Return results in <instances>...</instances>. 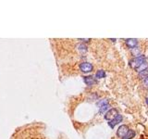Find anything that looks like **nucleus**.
Returning <instances> with one entry per match:
<instances>
[{"label": "nucleus", "instance_id": "17", "mask_svg": "<svg viewBox=\"0 0 148 139\" xmlns=\"http://www.w3.org/2000/svg\"><path fill=\"white\" fill-rule=\"evenodd\" d=\"M145 101H146V104H147V105H148V98H146V100H145Z\"/></svg>", "mask_w": 148, "mask_h": 139}, {"label": "nucleus", "instance_id": "13", "mask_svg": "<svg viewBox=\"0 0 148 139\" xmlns=\"http://www.w3.org/2000/svg\"><path fill=\"white\" fill-rule=\"evenodd\" d=\"M108 100L107 99H104V100H102V101H99L97 103V106H104V105H107L108 104Z\"/></svg>", "mask_w": 148, "mask_h": 139}, {"label": "nucleus", "instance_id": "12", "mask_svg": "<svg viewBox=\"0 0 148 139\" xmlns=\"http://www.w3.org/2000/svg\"><path fill=\"white\" fill-rule=\"evenodd\" d=\"M108 108H109L108 104H107V105H104V106H101L100 110H99L100 113H103V112H105L106 110H108Z\"/></svg>", "mask_w": 148, "mask_h": 139}, {"label": "nucleus", "instance_id": "8", "mask_svg": "<svg viewBox=\"0 0 148 139\" xmlns=\"http://www.w3.org/2000/svg\"><path fill=\"white\" fill-rule=\"evenodd\" d=\"M135 136V132L133 130H129V132L127 133V134L122 139H132Z\"/></svg>", "mask_w": 148, "mask_h": 139}, {"label": "nucleus", "instance_id": "15", "mask_svg": "<svg viewBox=\"0 0 148 139\" xmlns=\"http://www.w3.org/2000/svg\"><path fill=\"white\" fill-rule=\"evenodd\" d=\"M143 86H145L148 87V78L143 80Z\"/></svg>", "mask_w": 148, "mask_h": 139}, {"label": "nucleus", "instance_id": "3", "mask_svg": "<svg viewBox=\"0 0 148 139\" xmlns=\"http://www.w3.org/2000/svg\"><path fill=\"white\" fill-rule=\"evenodd\" d=\"M117 115H119V112H117V110L116 109H111V110H108V112L106 113L105 119L107 120V121L110 122V121H112V120L115 119Z\"/></svg>", "mask_w": 148, "mask_h": 139}, {"label": "nucleus", "instance_id": "10", "mask_svg": "<svg viewBox=\"0 0 148 139\" xmlns=\"http://www.w3.org/2000/svg\"><path fill=\"white\" fill-rule=\"evenodd\" d=\"M96 77L97 79H101V78H105L106 77V72L103 70H99V71L96 72Z\"/></svg>", "mask_w": 148, "mask_h": 139}, {"label": "nucleus", "instance_id": "16", "mask_svg": "<svg viewBox=\"0 0 148 139\" xmlns=\"http://www.w3.org/2000/svg\"><path fill=\"white\" fill-rule=\"evenodd\" d=\"M80 41H82V42H89V41H91V39H80Z\"/></svg>", "mask_w": 148, "mask_h": 139}, {"label": "nucleus", "instance_id": "11", "mask_svg": "<svg viewBox=\"0 0 148 139\" xmlns=\"http://www.w3.org/2000/svg\"><path fill=\"white\" fill-rule=\"evenodd\" d=\"M139 78L141 79L142 81L145 80V79H146V78H148V69L145 70V71H143V72H142L139 73Z\"/></svg>", "mask_w": 148, "mask_h": 139}, {"label": "nucleus", "instance_id": "1", "mask_svg": "<svg viewBox=\"0 0 148 139\" xmlns=\"http://www.w3.org/2000/svg\"><path fill=\"white\" fill-rule=\"evenodd\" d=\"M145 61H146L145 60V56L139 55L138 57H135L132 59L130 60V66H131V68H132L136 71V70L141 66L143 62H145Z\"/></svg>", "mask_w": 148, "mask_h": 139}, {"label": "nucleus", "instance_id": "5", "mask_svg": "<svg viewBox=\"0 0 148 139\" xmlns=\"http://www.w3.org/2000/svg\"><path fill=\"white\" fill-rule=\"evenodd\" d=\"M122 120H123L122 115L119 114L114 120H112V121H110V122H108V125L110 126L111 128H114V127H115L117 124H119V122H122Z\"/></svg>", "mask_w": 148, "mask_h": 139}, {"label": "nucleus", "instance_id": "14", "mask_svg": "<svg viewBox=\"0 0 148 139\" xmlns=\"http://www.w3.org/2000/svg\"><path fill=\"white\" fill-rule=\"evenodd\" d=\"M79 47H80L79 49L81 50V51H86V50H87V47H86L84 45H80Z\"/></svg>", "mask_w": 148, "mask_h": 139}, {"label": "nucleus", "instance_id": "2", "mask_svg": "<svg viewBox=\"0 0 148 139\" xmlns=\"http://www.w3.org/2000/svg\"><path fill=\"white\" fill-rule=\"evenodd\" d=\"M129 130H130V129H129V127L127 125H125V124L119 126V129H117V137H119V138L122 139L127 134V133L129 132Z\"/></svg>", "mask_w": 148, "mask_h": 139}, {"label": "nucleus", "instance_id": "6", "mask_svg": "<svg viewBox=\"0 0 148 139\" xmlns=\"http://www.w3.org/2000/svg\"><path fill=\"white\" fill-rule=\"evenodd\" d=\"M125 43H126L128 47H130L131 49L136 48V46L138 45V41H137V39H134V38H130V39H126Z\"/></svg>", "mask_w": 148, "mask_h": 139}, {"label": "nucleus", "instance_id": "7", "mask_svg": "<svg viewBox=\"0 0 148 139\" xmlns=\"http://www.w3.org/2000/svg\"><path fill=\"white\" fill-rule=\"evenodd\" d=\"M83 81L87 86H94V84H96V79L94 78V76H85L83 77Z\"/></svg>", "mask_w": 148, "mask_h": 139}, {"label": "nucleus", "instance_id": "4", "mask_svg": "<svg viewBox=\"0 0 148 139\" xmlns=\"http://www.w3.org/2000/svg\"><path fill=\"white\" fill-rule=\"evenodd\" d=\"M93 69H94V66L89 62H82L80 64V70H81L82 72H85V73L91 72L93 71Z\"/></svg>", "mask_w": 148, "mask_h": 139}, {"label": "nucleus", "instance_id": "9", "mask_svg": "<svg viewBox=\"0 0 148 139\" xmlns=\"http://www.w3.org/2000/svg\"><path fill=\"white\" fill-rule=\"evenodd\" d=\"M148 69V64H147V62L145 61V62H143L141 66H140L137 70H136V72H143V71H145V70H147Z\"/></svg>", "mask_w": 148, "mask_h": 139}]
</instances>
